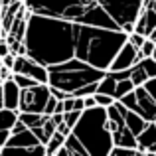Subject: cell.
<instances>
[{
  "label": "cell",
  "mask_w": 156,
  "mask_h": 156,
  "mask_svg": "<svg viewBox=\"0 0 156 156\" xmlns=\"http://www.w3.org/2000/svg\"><path fill=\"white\" fill-rule=\"evenodd\" d=\"M130 79H133V81H134V85H136V87H138V85H144V83H146V81H148V79H150V73H148V71H146V67H144V63H142V61H140V59H138V61H136V63H134V65H133V75H130Z\"/></svg>",
  "instance_id": "obj_13"
},
{
  "label": "cell",
  "mask_w": 156,
  "mask_h": 156,
  "mask_svg": "<svg viewBox=\"0 0 156 156\" xmlns=\"http://www.w3.org/2000/svg\"><path fill=\"white\" fill-rule=\"evenodd\" d=\"M95 105H97L95 93H93V95H87V97H85V107H95Z\"/></svg>",
  "instance_id": "obj_25"
},
{
  "label": "cell",
  "mask_w": 156,
  "mask_h": 156,
  "mask_svg": "<svg viewBox=\"0 0 156 156\" xmlns=\"http://www.w3.org/2000/svg\"><path fill=\"white\" fill-rule=\"evenodd\" d=\"M85 111V109H83ZM83 111H79V109H73V111H65V122H67L69 126H75L77 122H79V119H81V115H83Z\"/></svg>",
  "instance_id": "obj_20"
},
{
  "label": "cell",
  "mask_w": 156,
  "mask_h": 156,
  "mask_svg": "<svg viewBox=\"0 0 156 156\" xmlns=\"http://www.w3.org/2000/svg\"><path fill=\"white\" fill-rule=\"evenodd\" d=\"M12 2H16V0H0V12H2V10H6V8L10 6Z\"/></svg>",
  "instance_id": "obj_26"
},
{
  "label": "cell",
  "mask_w": 156,
  "mask_h": 156,
  "mask_svg": "<svg viewBox=\"0 0 156 156\" xmlns=\"http://www.w3.org/2000/svg\"><path fill=\"white\" fill-rule=\"evenodd\" d=\"M14 63H16V53H6V55H2V65H6V67H12L14 69Z\"/></svg>",
  "instance_id": "obj_23"
},
{
  "label": "cell",
  "mask_w": 156,
  "mask_h": 156,
  "mask_svg": "<svg viewBox=\"0 0 156 156\" xmlns=\"http://www.w3.org/2000/svg\"><path fill=\"white\" fill-rule=\"evenodd\" d=\"M10 136H12V130L10 129H0V148L10 140Z\"/></svg>",
  "instance_id": "obj_24"
},
{
  "label": "cell",
  "mask_w": 156,
  "mask_h": 156,
  "mask_svg": "<svg viewBox=\"0 0 156 156\" xmlns=\"http://www.w3.org/2000/svg\"><path fill=\"white\" fill-rule=\"evenodd\" d=\"M148 38H150V40H154V42H156V28H154V30H152V34H150Z\"/></svg>",
  "instance_id": "obj_27"
},
{
  "label": "cell",
  "mask_w": 156,
  "mask_h": 156,
  "mask_svg": "<svg viewBox=\"0 0 156 156\" xmlns=\"http://www.w3.org/2000/svg\"><path fill=\"white\" fill-rule=\"evenodd\" d=\"M142 154L140 148H133V146H113L111 156H138Z\"/></svg>",
  "instance_id": "obj_17"
},
{
  "label": "cell",
  "mask_w": 156,
  "mask_h": 156,
  "mask_svg": "<svg viewBox=\"0 0 156 156\" xmlns=\"http://www.w3.org/2000/svg\"><path fill=\"white\" fill-rule=\"evenodd\" d=\"M57 103H59V99L51 95V97H50V101H48V107H46V115H50V117H51V115L57 111Z\"/></svg>",
  "instance_id": "obj_22"
},
{
  "label": "cell",
  "mask_w": 156,
  "mask_h": 156,
  "mask_svg": "<svg viewBox=\"0 0 156 156\" xmlns=\"http://www.w3.org/2000/svg\"><path fill=\"white\" fill-rule=\"evenodd\" d=\"M81 32L83 24L79 22L30 12L24 38L26 53L48 67L79 57Z\"/></svg>",
  "instance_id": "obj_1"
},
{
  "label": "cell",
  "mask_w": 156,
  "mask_h": 156,
  "mask_svg": "<svg viewBox=\"0 0 156 156\" xmlns=\"http://www.w3.org/2000/svg\"><path fill=\"white\" fill-rule=\"evenodd\" d=\"M138 59H140V55H138V48L134 46L133 42L126 40L125 46H122L121 50H119V53L115 55L109 71H122V69H129V67H133Z\"/></svg>",
  "instance_id": "obj_7"
},
{
  "label": "cell",
  "mask_w": 156,
  "mask_h": 156,
  "mask_svg": "<svg viewBox=\"0 0 156 156\" xmlns=\"http://www.w3.org/2000/svg\"><path fill=\"white\" fill-rule=\"evenodd\" d=\"M50 81L51 87L63 89L67 95L75 97H87L97 93L99 81L105 77V69L95 67L89 61H83L79 57L61 61V63L50 65Z\"/></svg>",
  "instance_id": "obj_2"
},
{
  "label": "cell",
  "mask_w": 156,
  "mask_h": 156,
  "mask_svg": "<svg viewBox=\"0 0 156 156\" xmlns=\"http://www.w3.org/2000/svg\"><path fill=\"white\" fill-rule=\"evenodd\" d=\"M32 130H34V133L38 134V138L44 142V144H48V140H50V138L53 136V134H55V130H57V125L51 121V117H48L44 125H40V126H34Z\"/></svg>",
  "instance_id": "obj_11"
},
{
  "label": "cell",
  "mask_w": 156,
  "mask_h": 156,
  "mask_svg": "<svg viewBox=\"0 0 156 156\" xmlns=\"http://www.w3.org/2000/svg\"><path fill=\"white\" fill-rule=\"evenodd\" d=\"M95 99H97V105H101V107H111V105L115 103V101H117L113 95H107V93H99V91L95 93Z\"/></svg>",
  "instance_id": "obj_21"
},
{
  "label": "cell",
  "mask_w": 156,
  "mask_h": 156,
  "mask_svg": "<svg viewBox=\"0 0 156 156\" xmlns=\"http://www.w3.org/2000/svg\"><path fill=\"white\" fill-rule=\"evenodd\" d=\"M14 81L20 85L22 89H28V87H32V85H36V83H40V81H36L34 77H28V75H22V73H14Z\"/></svg>",
  "instance_id": "obj_18"
},
{
  "label": "cell",
  "mask_w": 156,
  "mask_h": 156,
  "mask_svg": "<svg viewBox=\"0 0 156 156\" xmlns=\"http://www.w3.org/2000/svg\"><path fill=\"white\" fill-rule=\"evenodd\" d=\"M136 89V85H134V81L130 79V77H126V79H117V89H115V99H122L125 95H129L130 91H134Z\"/></svg>",
  "instance_id": "obj_15"
},
{
  "label": "cell",
  "mask_w": 156,
  "mask_h": 156,
  "mask_svg": "<svg viewBox=\"0 0 156 156\" xmlns=\"http://www.w3.org/2000/svg\"><path fill=\"white\" fill-rule=\"evenodd\" d=\"M73 134L85 144L89 156H111L115 138L109 129L107 107H87L81 115L79 122L73 126Z\"/></svg>",
  "instance_id": "obj_3"
},
{
  "label": "cell",
  "mask_w": 156,
  "mask_h": 156,
  "mask_svg": "<svg viewBox=\"0 0 156 156\" xmlns=\"http://www.w3.org/2000/svg\"><path fill=\"white\" fill-rule=\"evenodd\" d=\"M20 99H22V87L14 81V77L2 81V107L20 109Z\"/></svg>",
  "instance_id": "obj_8"
},
{
  "label": "cell",
  "mask_w": 156,
  "mask_h": 156,
  "mask_svg": "<svg viewBox=\"0 0 156 156\" xmlns=\"http://www.w3.org/2000/svg\"><path fill=\"white\" fill-rule=\"evenodd\" d=\"M20 121V109H8L2 107L0 111V129H14V125Z\"/></svg>",
  "instance_id": "obj_10"
},
{
  "label": "cell",
  "mask_w": 156,
  "mask_h": 156,
  "mask_svg": "<svg viewBox=\"0 0 156 156\" xmlns=\"http://www.w3.org/2000/svg\"><path fill=\"white\" fill-rule=\"evenodd\" d=\"M65 134L63 133H59V130H55V134H53V136L50 138V140H48V156H55L57 154V150L61 148V146L65 144Z\"/></svg>",
  "instance_id": "obj_16"
},
{
  "label": "cell",
  "mask_w": 156,
  "mask_h": 156,
  "mask_svg": "<svg viewBox=\"0 0 156 156\" xmlns=\"http://www.w3.org/2000/svg\"><path fill=\"white\" fill-rule=\"evenodd\" d=\"M51 97L50 83H36L28 89H22L20 111H32V113H46L48 101Z\"/></svg>",
  "instance_id": "obj_6"
},
{
  "label": "cell",
  "mask_w": 156,
  "mask_h": 156,
  "mask_svg": "<svg viewBox=\"0 0 156 156\" xmlns=\"http://www.w3.org/2000/svg\"><path fill=\"white\" fill-rule=\"evenodd\" d=\"M142 154H156V122H148L144 130L136 136Z\"/></svg>",
  "instance_id": "obj_9"
},
{
  "label": "cell",
  "mask_w": 156,
  "mask_h": 156,
  "mask_svg": "<svg viewBox=\"0 0 156 156\" xmlns=\"http://www.w3.org/2000/svg\"><path fill=\"white\" fill-rule=\"evenodd\" d=\"M115 89H117V77L113 75L111 71L105 73V77L99 81V93H107V95H113L115 97Z\"/></svg>",
  "instance_id": "obj_14"
},
{
  "label": "cell",
  "mask_w": 156,
  "mask_h": 156,
  "mask_svg": "<svg viewBox=\"0 0 156 156\" xmlns=\"http://www.w3.org/2000/svg\"><path fill=\"white\" fill-rule=\"evenodd\" d=\"M89 2L97 10L111 16L119 24V28L125 30L126 24H136V18L142 10L144 0H89Z\"/></svg>",
  "instance_id": "obj_4"
},
{
  "label": "cell",
  "mask_w": 156,
  "mask_h": 156,
  "mask_svg": "<svg viewBox=\"0 0 156 156\" xmlns=\"http://www.w3.org/2000/svg\"><path fill=\"white\" fill-rule=\"evenodd\" d=\"M121 101L129 107V109H133V111H136L138 115H142L148 122L156 121V99L148 93V89H146L144 85H138L134 91H130L129 95H125Z\"/></svg>",
  "instance_id": "obj_5"
},
{
  "label": "cell",
  "mask_w": 156,
  "mask_h": 156,
  "mask_svg": "<svg viewBox=\"0 0 156 156\" xmlns=\"http://www.w3.org/2000/svg\"><path fill=\"white\" fill-rule=\"evenodd\" d=\"M154 50H156V42L150 40V38H146V42L142 44V48L138 50V55H140V59H142V57H152Z\"/></svg>",
  "instance_id": "obj_19"
},
{
  "label": "cell",
  "mask_w": 156,
  "mask_h": 156,
  "mask_svg": "<svg viewBox=\"0 0 156 156\" xmlns=\"http://www.w3.org/2000/svg\"><path fill=\"white\" fill-rule=\"evenodd\" d=\"M65 146L69 148V154H71V156H89V154H87V148H85V144H83V142H81L73 133L69 134L67 138H65Z\"/></svg>",
  "instance_id": "obj_12"
}]
</instances>
